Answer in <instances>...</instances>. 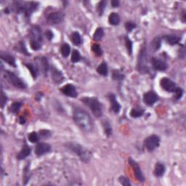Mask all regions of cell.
Listing matches in <instances>:
<instances>
[{
  "label": "cell",
  "mask_w": 186,
  "mask_h": 186,
  "mask_svg": "<svg viewBox=\"0 0 186 186\" xmlns=\"http://www.w3.org/2000/svg\"><path fill=\"white\" fill-rule=\"evenodd\" d=\"M73 119L76 125L86 132H91L94 127L90 115L82 108L76 107L73 110Z\"/></svg>",
  "instance_id": "1"
},
{
  "label": "cell",
  "mask_w": 186,
  "mask_h": 186,
  "mask_svg": "<svg viewBox=\"0 0 186 186\" xmlns=\"http://www.w3.org/2000/svg\"><path fill=\"white\" fill-rule=\"evenodd\" d=\"M65 146L70 151L76 154L80 158L81 160L85 163H88L91 159V153L89 150L85 149L80 144L74 143V142H70V143H66Z\"/></svg>",
  "instance_id": "2"
},
{
  "label": "cell",
  "mask_w": 186,
  "mask_h": 186,
  "mask_svg": "<svg viewBox=\"0 0 186 186\" xmlns=\"http://www.w3.org/2000/svg\"><path fill=\"white\" fill-rule=\"evenodd\" d=\"M82 103L90 108L92 114L97 118H100L103 115V105L97 98L93 97H85L81 99Z\"/></svg>",
  "instance_id": "3"
},
{
  "label": "cell",
  "mask_w": 186,
  "mask_h": 186,
  "mask_svg": "<svg viewBox=\"0 0 186 186\" xmlns=\"http://www.w3.org/2000/svg\"><path fill=\"white\" fill-rule=\"evenodd\" d=\"M31 47L34 50H39L42 45V36L41 28L38 26H32L29 33Z\"/></svg>",
  "instance_id": "4"
},
{
  "label": "cell",
  "mask_w": 186,
  "mask_h": 186,
  "mask_svg": "<svg viewBox=\"0 0 186 186\" xmlns=\"http://www.w3.org/2000/svg\"><path fill=\"white\" fill-rule=\"evenodd\" d=\"M138 70L141 74H147L149 71L148 66V55L145 46H142L138 59Z\"/></svg>",
  "instance_id": "5"
},
{
  "label": "cell",
  "mask_w": 186,
  "mask_h": 186,
  "mask_svg": "<svg viewBox=\"0 0 186 186\" xmlns=\"http://www.w3.org/2000/svg\"><path fill=\"white\" fill-rule=\"evenodd\" d=\"M4 78L15 87L18 88V89H26V83L13 72L7 71L4 74Z\"/></svg>",
  "instance_id": "6"
},
{
  "label": "cell",
  "mask_w": 186,
  "mask_h": 186,
  "mask_svg": "<svg viewBox=\"0 0 186 186\" xmlns=\"http://www.w3.org/2000/svg\"><path fill=\"white\" fill-rule=\"evenodd\" d=\"M38 7V3L34 2H26V3L17 6L18 12H23L26 17H29Z\"/></svg>",
  "instance_id": "7"
},
{
  "label": "cell",
  "mask_w": 186,
  "mask_h": 186,
  "mask_svg": "<svg viewBox=\"0 0 186 186\" xmlns=\"http://www.w3.org/2000/svg\"><path fill=\"white\" fill-rule=\"evenodd\" d=\"M160 145V138L156 135H152L145 140L144 145L148 151H153Z\"/></svg>",
  "instance_id": "8"
},
{
  "label": "cell",
  "mask_w": 186,
  "mask_h": 186,
  "mask_svg": "<svg viewBox=\"0 0 186 186\" xmlns=\"http://www.w3.org/2000/svg\"><path fill=\"white\" fill-rule=\"evenodd\" d=\"M129 162L130 165L132 166V169H133L135 176L137 180L140 181V182H144V181H145V176H144L143 172H142L138 164L131 158L129 159Z\"/></svg>",
  "instance_id": "9"
},
{
  "label": "cell",
  "mask_w": 186,
  "mask_h": 186,
  "mask_svg": "<svg viewBox=\"0 0 186 186\" xmlns=\"http://www.w3.org/2000/svg\"><path fill=\"white\" fill-rule=\"evenodd\" d=\"M64 19V15L61 12H51L46 17V21L51 25H55L59 24L63 22Z\"/></svg>",
  "instance_id": "10"
},
{
  "label": "cell",
  "mask_w": 186,
  "mask_h": 186,
  "mask_svg": "<svg viewBox=\"0 0 186 186\" xmlns=\"http://www.w3.org/2000/svg\"><path fill=\"white\" fill-rule=\"evenodd\" d=\"M160 85L165 91L174 92L177 89V86L173 81L169 78H163L160 81Z\"/></svg>",
  "instance_id": "11"
},
{
  "label": "cell",
  "mask_w": 186,
  "mask_h": 186,
  "mask_svg": "<svg viewBox=\"0 0 186 186\" xmlns=\"http://www.w3.org/2000/svg\"><path fill=\"white\" fill-rule=\"evenodd\" d=\"M61 92L66 96L70 97H76L78 96V92L76 91V87L71 84H68L63 86L61 89Z\"/></svg>",
  "instance_id": "12"
},
{
  "label": "cell",
  "mask_w": 186,
  "mask_h": 186,
  "mask_svg": "<svg viewBox=\"0 0 186 186\" xmlns=\"http://www.w3.org/2000/svg\"><path fill=\"white\" fill-rule=\"evenodd\" d=\"M159 96L153 91L145 92L143 95V101L146 105H153L156 102L158 101Z\"/></svg>",
  "instance_id": "13"
},
{
  "label": "cell",
  "mask_w": 186,
  "mask_h": 186,
  "mask_svg": "<svg viewBox=\"0 0 186 186\" xmlns=\"http://www.w3.org/2000/svg\"><path fill=\"white\" fill-rule=\"evenodd\" d=\"M51 146L48 143H39L36 145L35 148V154L38 156H43L50 151Z\"/></svg>",
  "instance_id": "14"
},
{
  "label": "cell",
  "mask_w": 186,
  "mask_h": 186,
  "mask_svg": "<svg viewBox=\"0 0 186 186\" xmlns=\"http://www.w3.org/2000/svg\"><path fill=\"white\" fill-rule=\"evenodd\" d=\"M152 66L155 70L159 71H164L167 68V64L164 61H161L160 59L153 57L151 60Z\"/></svg>",
  "instance_id": "15"
},
{
  "label": "cell",
  "mask_w": 186,
  "mask_h": 186,
  "mask_svg": "<svg viewBox=\"0 0 186 186\" xmlns=\"http://www.w3.org/2000/svg\"><path fill=\"white\" fill-rule=\"evenodd\" d=\"M51 73H52V79L55 84H57V85L61 84L63 81L64 79H65L62 72L58 69H57L56 68L53 67L52 68V71H51Z\"/></svg>",
  "instance_id": "16"
},
{
  "label": "cell",
  "mask_w": 186,
  "mask_h": 186,
  "mask_svg": "<svg viewBox=\"0 0 186 186\" xmlns=\"http://www.w3.org/2000/svg\"><path fill=\"white\" fill-rule=\"evenodd\" d=\"M108 98L111 104V110L114 111L115 114H118L120 111V105H119V102L116 100V96L114 94H109L108 95Z\"/></svg>",
  "instance_id": "17"
},
{
  "label": "cell",
  "mask_w": 186,
  "mask_h": 186,
  "mask_svg": "<svg viewBox=\"0 0 186 186\" xmlns=\"http://www.w3.org/2000/svg\"><path fill=\"white\" fill-rule=\"evenodd\" d=\"M36 61H37V63L38 64H40V67L42 68V71L43 74L46 75L47 74V71L49 70V68H50V66H49V63H48V61L47 59L45 57H37Z\"/></svg>",
  "instance_id": "18"
},
{
  "label": "cell",
  "mask_w": 186,
  "mask_h": 186,
  "mask_svg": "<svg viewBox=\"0 0 186 186\" xmlns=\"http://www.w3.org/2000/svg\"><path fill=\"white\" fill-rule=\"evenodd\" d=\"M31 154V148L27 145H25L20 150V152L17 155V159L18 160H23L25 159Z\"/></svg>",
  "instance_id": "19"
},
{
  "label": "cell",
  "mask_w": 186,
  "mask_h": 186,
  "mask_svg": "<svg viewBox=\"0 0 186 186\" xmlns=\"http://www.w3.org/2000/svg\"><path fill=\"white\" fill-rule=\"evenodd\" d=\"M1 58L2 61H4L5 63H8L9 65L12 66V67H16V64H15V60L14 57L12 55L8 54V53H4L2 52L1 54Z\"/></svg>",
  "instance_id": "20"
},
{
  "label": "cell",
  "mask_w": 186,
  "mask_h": 186,
  "mask_svg": "<svg viewBox=\"0 0 186 186\" xmlns=\"http://www.w3.org/2000/svg\"><path fill=\"white\" fill-rule=\"evenodd\" d=\"M165 42L171 45H177L179 42L180 41V37H179L176 35H166L163 37Z\"/></svg>",
  "instance_id": "21"
},
{
  "label": "cell",
  "mask_w": 186,
  "mask_h": 186,
  "mask_svg": "<svg viewBox=\"0 0 186 186\" xmlns=\"http://www.w3.org/2000/svg\"><path fill=\"white\" fill-rule=\"evenodd\" d=\"M166 170L165 166L161 163H157L154 169V174L156 177L160 178V177L163 176V174H164Z\"/></svg>",
  "instance_id": "22"
},
{
  "label": "cell",
  "mask_w": 186,
  "mask_h": 186,
  "mask_svg": "<svg viewBox=\"0 0 186 186\" xmlns=\"http://www.w3.org/2000/svg\"><path fill=\"white\" fill-rule=\"evenodd\" d=\"M161 39L160 37H156L154 38L150 42V50L153 52H156L157 50H159L161 47Z\"/></svg>",
  "instance_id": "23"
},
{
  "label": "cell",
  "mask_w": 186,
  "mask_h": 186,
  "mask_svg": "<svg viewBox=\"0 0 186 186\" xmlns=\"http://www.w3.org/2000/svg\"><path fill=\"white\" fill-rule=\"evenodd\" d=\"M97 72L100 74L102 76H107L108 74V66L105 62H103L97 68Z\"/></svg>",
  "instance_id": "24"
},
{
  "label": "cell",
  "mask_w": 186,
  "mask_h": 186,
  "mask_svg": "<svg viewBox=\"0 0 186 186\" xmlns=\"http://www.w3.org/2000/svg\"><path fill=\"white\" fill-rule=\"evenodd\" d=\"M108 21H109V23L111 25L117 26L120 23V17L117 13L113 12L111 14H110L109 17H108Z\"/></svg>",
  "instance_id": "25"
},
{
  "label": "cell",
  "mask_w": 186,
  "mask_h": 186,
  "mask_svg": "<svg viewBox=\"0 0 186 186\" xmlns=\"http://www.w3.org/2000/svg\"><path fill=\"white\" fill-rule=\"evenodd\" d=\"M102 125H103V127L104 130V132L106 135L108 137L112 135V128L111 126H110V123L108 122L107 120H103L102 121Z\"/></svg>",
  "instance_id": "26"
},
{
  "label": "cell",
  "mask_w": 186,
  "mask_h": 186,
  "mask_svg": "<svg viewBox=\"0 0 186 186\" xmlns=\"http://www.w3.org/2000/svg\"><path fill=\"white\" fill-rule=\"evenodd\" d=\"M71 39L73 44L75 45H80L81 42H82L80 34L78 32L72 33L71 36Z\"/></svg>",
  "instance_id": "27"
},
{
  "label": "cell",
  "mask_w": 186,
  "mask_h": 186,
  "mask_svg": "<svg viewBox=\"0 0 186 186\" xmlns=\"http://www.w3.org/2000/svg\"><path fill=\"white\" fill-rule=\"evenodd\" d=\"M103 35L104 31L103 28H97L94 33V35H93V39L96 42L100 41L103 37Z\"/></svg>",
  "instance_id": "28"
},
{
  "label": "cell",
  "mask_w": 186,
  "mask_h": 186,
  "mask_svg": "<svg viewBox=\"0 0 186 186\" xmlns=\"http://www.w3.org/2000/svg\"><path fill=\"white\" fill-rule=\"evenodd\" d=\"M61 52L62 55L64 57H67L68 55H70L71 52V47L68 44L64 43L63 45H62L61 48Z\"/></svg>",
  "instance_id": "29"
},
{
  "label": "cell",
  "mask_w": 186,
  "mask_h": 186,
  "mask_svg": "<svg viewBox=\"0 0 186 186\" xmlns=\"http://www.w3.org/2000/svg\"><path fill=\"white\" fill-rule=\"evenodd\" d=\"M26 66L27 67V68L29 70V71L32 74L33 78L36 79L37 75H38V69H37V67L33 65L32 63H27L26 64Z\"/></svg>",
  "instance_id": "30"
},
{
  "label": "cell",
  "mask_w": 186,
  "mask_h": 186,
  "mask_svg": "<svg viewBox=\"0 0 186 186\" xmlns=\"http://www.w3.org/2000/svg\"><path fill=\"white\" fill-rule=\"evenodd\" d=\"M112 77L113 79L115 81H122L125 76L119 70H114L112 73Z\"/></svg>",
  "instance_id": "31"
},
{
  "label": "cell",
  "mask_w": 186,
  "mask_h": 186,
  "mask_svg": "<svg viewBox=\"0 0 186 186\" xmlns=\"http://www.w3.org/2000/svg\"><path fill=\"white\" fill-rule=\"evenodd\" d=\"M144 114L143 109H140V108H133L132 109L131 112H130V116L132 118H138L140 117Z\"/></svg>",
  "instance_id": "32"
},
{
  "label": "cell",
  "mask_w": 186,
  "mask_h": 186,
  "mask_svg": "<svg viewBox=\"0 0 186 186\" xmlns=\"http://www.w3.org/2000/svg\"><path fill=\"white\" fill-rule=\"evenodd\" d=\"M39 138H40V137H39V135L36 132H31L28 136V138L29 140V141L32 143H37V142L39 141Z\"/></svg>",
  "instance_id": "33"
},
{
  "label": "cell",
  "mask_w": 186,
  "mask_h": 186,
  "mask_svg": "<svg viewBox=\"0 0 186 186\" xmlns=\"http://www.w3.org/2000/svg\"><path fill=\"white\" fill-rule=\"evenodd\" d=\"M92 52L95 53V55L97 56H101L103 55V50H102L100 47V45H98V44H94L92 46Z\"/></svg>",
  "instance_id": "34"
},
{
  "label": "cell",
  "mask_w": 186,
  "mask_h": 186,
  "mask_svg": "<svg viewBox=\"0 0 186 186\" xmlns=\"http://www.w3.org/2000/svg\"><path fill=\"white\" fill-rule=\"evenodd\" d=\"M21 105L22 104L21 103H19V102H15V103H13L12 104V105L10 106V111L13 113V114H16V113L19 111L20 108L21 107Z\"/></svg>",
  "instance_id": "35"
},
{
  "label": "cell",
  "mask_w": 186,
  "mask_h": 186,
  "mask_svg": "<svg viewBox=\"0 0 186 186\" xmlns=\"http://www.w3.org/2000/svg\"><path fill=\"white\" fill-rule=\"evenodd\" d=\"M81 60V55L80 53L77 50H74L73 51L71 55V61L72 63H77Z\"/></svg>",
  "instance_id": "36"
},
{
  "label": "cell",
  "mask_w": 186,
  "mask_h": 186,
  "mask_svg": "<svg viewBox=\"0 0 186 186\" xmlns=\"http://www.w3.org/2000/svg\"><path fill=\"white\" fill-rule=\"evenodd\" d=\"M105 6H106V1H100L97 4V12H98L99 15H102L103 14L104 10L105 9Z\"/></svg>",
  "instance_id": "37"
},
{
  "label": "cell",
  "mask_w": 186,
  "mask_h": 186,
  "mask_svg": "<svg viewBox=\"0 0 186 186\" xmlns=\"http://www.w3.org/2000/svg\"><path fill=\"white\" fill-rule=\"evenodd\" d=\"M125 40L126 46H127V52H128V53H129L130 55H131L132 53V41L130 40V39L128 37H125Z\"/></svg>",
  "instance_id": "38"
},
{
  "label": "cell",
  "mask_w": 186,
  "mask_h": 186,
  "mask_svg": "<svg viewBox=\"0 0 186 186\" xmlns=\"http://www.w3.org/2000/svg\"><path fill=\"white\" fill-rule=\"evenodd\" d=\"M136 28V24L132 21H127L125 23V28L128 32H131L134 28Z\"/></svg>",
  "instance_id": "39"
},
{
  "label": "cell",
  "mask_w": 186,
  "mask_h": 186,
  "mask_svg": "<svg viewBox=\"0 0 186 186\" xmlns=\"http://www.w3.org/2000/svg\"><path fill=\"white\" fill-rule=\"evenodd\" d=\"M39 137L42 138H48L51 136V132L49 130H42L39 131Z\"/></svg>",
  "instance_id": "40"
},
{
  "label": "cell",
  "mask_w": 186,
  "mask_h": 186,
  "mask_svg": "<svg viewBox=\"0 0 186 186\" xmlns=\"http://www.w3.org/2000/svg\"><path fill=\"white\" fill-rule=\"evenodd\" d=\"M119 182H120L121 184H122L123 185H125V186H130V185H131V183H130L129 179L125 178V177L121 176L120 178H119Z\"/></svg>",
  "instance_id": "41"
},
{
  "label": "cell",
  "mask_w": 186,
  "mask_h": 186,
  "mask_svg": "<svg viewBox=\"0 0 186 186\" xmlns=\"http://www.w3.org/2000/svg\"><path fill=\"white\" fill-rule=\"evenodd\" d=\"M174 92H175V96H174V97H175L176 100H180L181 97H183V89H181V88L177 87V89L175 90Z\"/></svg>",
  "instance_id": "42"
},
{
  "label": "cell",
  "mask_w": 186,
  "mask_h": 186,
  "mask_svg": "<svg viewBox=\"0 0 186 186\" xmlns=\"http://www.w3.org/2000/svg\"><path fill=\"white\" fill-rule=\"evenodd\" d=\"M18 50L20 52H22V53H24L25 55H30V54H28L27 53V50H26V46L24 45L23 42H20L18 44Z\"/></svg>",
  "instance_id": "43"
},
{
  "label": "cell",
  "mask_w": 186,
  "mask_h": 186,
  "mask_svg": "<svg viewBox=\"0 0 186 186\" xmlns=\"http://www.w3.org/2000/svg\"><path fill=\"white\" fill-rule=\"evenodd\" d=\"M7 102V97L4 95L3 91H2V94H1V106H2V108H4V106L5 105Z\"/></svg>",
  "instance_id": "44"
},
{
  "label": "cell",
  "mask_w": 186,
  "mask_h": 186,
  "mask_svg": "<svg viewBox=\"0 0 186 186\" xmlns=\"http://www.w3.org/2000/svg\"><path fill=\"white\" fill-rule=\"evenodd\" d=\"M45 36L49 40H51L53 38V33L51 31H46L45 32Z\"/></svg>",
  "instance_id": "45"
},
{
  "label": "cell",
  "mask_w": 186,
  "mask_h": 186,
  "mask_svg": "<svg viewBox=\"0 0 186 186\" xmlns=\"http://www.w3.org/2000/svg\"><path fill=\"white\" fill-rule=\"evenodd\" d=\"M119 4H120V3H119L118 0H113V1H111V5L113 7H118Z\"/></svg>",
  "instance_id": "46"
},
{
  "label": "cell",
  "mask_w": 186,
  "mask_h": 186,
  "mask_svg": "<svg viewBox=\"0 0 186 186\" xmlns=\"http://www.w3.org/2000/svg\"><path fill=\"white\" fill-rule=\"evenodd\" d=\"M20 123H21V125H23V124L26 123V119H24L23 116L20 117Z\"/></svg>",
  "instance_id": "47"
}]
</instances>
